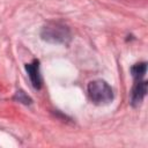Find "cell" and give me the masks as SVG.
<instances>
[{"mask_svg": "<svg viewBox=\"0 0 148 148\" xmlns=\"http://www.w3.org/2000/svg\"><path fill=\"white\" fill-rule=\"evenodd\" d=\"M88 97L96 105L109 104L113 99V90L104 80H94L88 84Z\"/></svg>", "mask_w": 148, "mask_h": 148, "instance_id": "cell-1", "label": "cell"}, {"mask_svg": "<svg viewBox=\"0 0 148 148\" xmlns=\"http://www.w3.org/2000/svg\"><path fill=\"white\" fill-rule=\"evenodd\" d=\"M40 36L44 40L52 44H67L71 40L68 27L59 22H50L43 27Z\"/></svg>", "mask_w": 148, "mask_h": 148, "instance_id": "cell-2", "label": "cell"}, {"mask_svg": "<svg viewBox=\"0 0 148 148\" xmlns=\"http://www.w3.org/2000/svg\"><path fill=\"white\" fill-rule=\"evenodd\" d=\"M147 94V81L136 80L132 92H131V104L133 106H139Z\"/></svg>", "mask_w": 148, "mask_h": 148, "instance_id": "cell-3", "label": "cell"}, {"mask_svg": "<svg viewBox=\"0 0 148 148\" xmlns=\"http://www.w3.org/2000/svg\"><path fill=\"white\" fill-rule=\"evenodd\" d=\"M25 71L29 75V79H30L34 88L40 89L42 84H43V80H42V75H40V71H39V61L37 59H35L32 62L27 64Z\"/></svg>", "mask_w": 148, "mask_h": 148, "instance_id": "cell-4", "label": "cell"}, {"mask_svg": "<svg viewBox=\"0 0 148 148\" xmlns=\"http://www.w3.org/2000/svg\"><path fill=\"white\" fill-rule=\"evenodd\" d=\"M147 71V64L143 62H138L134 66L131 67V74L135 80H142Z\"/></svg>", "mask_w": 148, "mask_h": 148, "instance_id": "cell-5", "label": "cell"}, {"mask_svg": "<svg viewBox=\"0 0 148 148\" xmlns=\"http://www.w3.org/2000/svg\"><path fill=\"white\" fill-rule=\"evenodd\" d=\"M14 99L17 101V102H20V103H23V104H25V105L32 103V99H31V98H30L23 90H17V91L15 92Z\"/></svg>", "mask_w": 148, "mask_h": 148, "instance_id": "cell-6", "label": "cell"}]
</instances>
